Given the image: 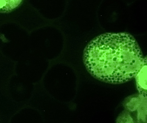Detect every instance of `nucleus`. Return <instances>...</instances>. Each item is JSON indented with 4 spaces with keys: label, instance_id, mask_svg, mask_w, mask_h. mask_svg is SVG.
Instances as JSON below:
<instances>
[{
    "label": "nucleus",
    "instance_id": "f257e3e1",
    "mask_svg": "<svg viewBox=\"0 0 147 123\" xmlns=\"http://www.w3.org/2000/svg\"><path fill=\"white\" fill-rule=\"evenodd\" d=\"M141 50L129 33H106L93 39L85 49L84 61L95 78L121 84L135 78L143 61Z\"/></svg>",
    "mask_w": 147,
    "mask_h": 123
},
{
    "label": "nucleus",
    "instance_id": "f03ea898",
    "mask_svg": "<svg viewBox=\"0 0 147 123\" xmlns=\"http://www.w3.org/2000/svg\"><path fill=\"white\" fill-rule=\"evenodd\" d=\"M124 110L117 122L147 123V98L140 94L126 98L123 102Z\"/></svg>",
    "mask_w": 147,
    "mask_h": 123
},
{
    "label": "nucleus",
    "instance_id": "7ed1b4c3",
    "mask_svg": "<svg viewBox=\"0 0 147 123\" xmlns=\"http://www.w3.org/2000/svg\"><path fill=\"white\" fill-rule=\"evenodd\" d=\"M135 78L139 93L147 98V55L143 58L141 67Z\"/></svg>",
    "mask_w": 147,
    "mask_h": 123
},
{
    "label": "nucleus",
    "instance_id": "20e7f679",
    "mask_svg": "<svg viewBox=\"0 0 147 123\" xmlns=\"http://www.w3.org/2000/svg\"><path fill=\"white\" fill-rule=\"evenodd\" d=\"M22 0H0V13H9L20 6Z\"/></svg>",
    "mask_w": 147,
    "mask_h": 123
}]
</instances>
